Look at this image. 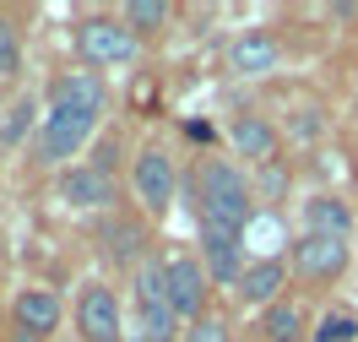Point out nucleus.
<instances>
[{"instance_id":"obj_25","label":"nucleus","mask_w":358,"mask_h":342,"mask_svg":"<svg viewBox=\"0 0 358 342\" xmlns=\"http://www.w3.org/2000/svg\"><path fill=\"white\" fill-rule=\"evenodd\" d=\"M82 163H92L98 174H114V169H120V136H103V141H98V147H92ZM114 180H120V174H114Z\"/></svg>"},{"instance_id":"obj_10","label":"nucleus","mask_w":358,"mask_h":342,"mask_svg":"<svg viewBox=\"0 0 358 342\" xmlns=\"http://www.w3.org/2000/svg\"><path fill=\"white\" fill-rule=\"evenodd\" d=\"M201 228V266L206 277H212V288H239V277H245L250 266V245H245V234H234V228H217V223H196Z\"/></svg>"},{"instance_id":"obj_22","label":"nucleus","mask_w":358,"mask_h":342,"mask_svg":"<svg viewBox=\"0 0 358 342\" xmlns=\"http://www.w3.org/2000/svg\"><path fill=\"white\" fill-rule=\"evenodd\" d=\"M320 131H326V114H320V104H293L288 109V125H282V141H299V147H310V141H320Z\"/></svg>"},{"instance_id":"obj_21","label":"nucleus","mask_w":358,"mask_h":342,"mask_svg":"<svg viewBox=\"0 0 358 342\" xmlns=\"http://www.w3.org/2000/svg\"><path fill=\"white\" fill-rule=\"evenodd\" d=\"M310 342H358V310L353 304H326L310 320Z\"/></svg>"},{"instance_id":"obj_26","label":"nucleus","mask_w":358,"mask_h":342,"mask_svg":"<svg viewBox=\"0 0 358 342\" xmlns=\"http://www.w3.org/2000/svg\"><path fill=\"white\" fill-rule=\"evenodd\" d=\"M6 342H49V337H38V332H27V326H6Z\"/></svg>"},{"instance_id":"obj_3","label":"nucleus","mask_w":358,"mask_h":342,"mask_svg":"<svg viewBox=\"0 0 358 342\" xmlns=\"http://www.w3.org/2000/svg\"><path fill=\"white\" fill-rule=\"evenodd\" d=\"M179 185H185L179 180V163H174V152H169L163 141L136 147V158H131V201L141 206V218H169Z\"/></svg>"},{"instance_id":"obj_1","label":"nucleus","mask_w":358,"mask_h":342,"mask_svg":"<svg viewBox=\"0 0 358 342\" xmlns=\"http://www.w3.org/2000/svg\"><path fill=\"white\" fill-rule=\"evenodd\" d=\"M179 190L196 206V223H217V228H234V234H250V223H255V185L234 158L201 152Z\"/></svg>"},{"instance_id":"obj_7","label":"nucleus","mask_w":358,"mask_h":342,"mask_svg":"<svg viewBox=\"0 0 358 342\" xmlns=\"http://www.w3.org/2000/svg\"><path fill=\"white\" fill-rule=\"evenodd\" d=\"M353 266V245L348 239H320V234H293L288 245V272L304 288H326Z\"/></svg>"},{"instance_id":"obj_11","label":"nucleus","mask_w":358,"mask_h":342,"mask_svg":"<svg viewBox=\"0 0 358 342\" xmlns=\"http://www.w3.org/2000/svg\"><path fill=\"white\" fill-rule=\"evenodd\" d=\"M55 196L66 206H76V212H120V180L114 174H98L92 163H71V169H60V180H55Z\"/></svg>"},{"instance_id":"obj_2","label":"nucleus","mask_w":358,"mask_h":342,"mask_svg":"<svg viewBox=\"0 0 358 342\" xmlns=\"http://www.w3.org/2000/svg\"><path fill=\"white\" fill-rule=\"evenodd\" d=\"M71 44H76V55H82L87 71H120V66H136V60H141V38H136L120 17H103V11L82 17L76 33H71Z\"/></svg>"},{"instance_id":"obj_19","label":"nucleus","mask_w":358,"mask_h":342,"mask_svg":"<svg viewBox=\"0 0 358 342\" xmlns=\"http://www.w3.org/2000/svg\"><path fill=\"white\" fill-rule=\"evenodd\" d=\"M120 22L131 27L136 38H157L163 27H174V6L169 0H125L120 6Z\"/></svg>"},{"instance_id":"obj_15","label":"nucleus","mask_w":358,"mask_h":342,"mask_svg":"<svg viewBox=\"0 0 358 342\" xmlns=\"http://www.w3.org/2000/svg\"><path fill=\"white\" fill-rule=\"evenodd\" d=\"M277 66H282V44L271 38V27H245V33L228 44V71H234V76H245V82L271 76Z\"/></svg>"},{"instance_id":"obj_16","label":"nucleus","mask_w":358,"mask_h":342,"mask_svg":"<svg viewBox=\"0 0 358 342\" xmlns=\"http://www.w3.org/2000/svg\"><path fill=\"white\" fill-rule=\"evenodd\" d=\"M60 320H66V304H60V294H55V288L27 283V288H17V294H11V326H27V332L49 337V332H60Z\"/></svg>"},{"instance_id":"obj_14","label":"nucleus","mask_w":358,"mask_h":342,"mask_svg":"<svg viewBox=\"0 0 358 342\" xmlns=\"http://www.w3.org/2000/svg\"><path fill=\"white\" fill-rule=\"evenodd\" d=\"M353 201H342L336 190H315L299 201V234H320V239H353Z\"/></svg>"},{"instance_id":"obj_23","label":"nucleus","mask_w":358,"mask_h":342,"mask_svg":"<svg viewBox=\"0 0 358 342\" xmlns=\"http://www.w3.org/2000/svg\"><path fill=\"white\" fill-rule=\"evenodd\" d=\"M179 342H234V320L217 315V310H206L201 320L185 326V337H179Z\"/></svg>"},{"instance_id":"obj_18","label":"nucleus","mask_w":358,"mask_h":342,"mask_svg":"<svg viewBox=\"0 0 358 342\" xmlns=\"http://www.w3.org/2000/svg\"><path fill=\"white\" fill-rule=\"evenodd\" d=\"M261 337L266 342H310V310L304 299H277L271 310H261Z\"/></svg>"},{"instance_id":"obj_12","label":"nucleus","mask_w":358,"mask_h":342,"mask_svg":"<svg viewBox=\"0 0 358 342\" xmlns=\"http://www.w3.org/2000/svg\"><path fill=\"white\" fill-rule=\"evenodd\" d=\"M76 337L82 342H125V310L109 283H87L76 294Z\"/></svg>"},{"instance_id":"obj_6","label":"nucleus","mask_w":358,"mask_h":342,"mask_svg":"<svg viewBox=\"0 0 358 342\" xmlns=\"http://www.w3.org/2000/svg\"><path fill=\"white\" fill-rule=\"evenodd\" d=\"M92 136H98V125L92 120H66V114H44L38 120V131L27 141V152L38 169H71L76 158H87Z\"/></svg>"},{"instance_id":"obj_20","label":"nucleus","mask_w":358,"mask_h":342,"mask_svg":"<svg viewBox=\"0 0 358 342\" xmlns=\"http://www.w3.org/2000/svg\"><path fill=\"white\" fill-rule=\"evenodd\" d=\"M33 131H38V98L33 92H22L11 109L0 114V147L11 152V147H22V141H33Z\"/></svg>"},{"instance_id":"obj_9","label":"nucleus","mask_w":358,"mask_h":342,"mask_svg":"<svg viewBox=\"0 0 358 342\" xmlns=\"http://www.w3.org/2000/svg\"><path fill=\"white\" fill-rule=\"evenodd\" d=\"M228 147H234V158L239 169H271V163H282V125L271 120V114H255V109H239L228 120Z\"/></svg>"},{"instance_id":"obj_13","label":"nucleus","mask_w":358,"mask_h":342,"mask_svg":"<svg viewBox=\"0 0 358 342\" xmlns=\"http://www.w3.org/2000/svg\"><path fill=\"white\" fill-rule=\"evenodd\" d=\"M288 255H255L245 266V277H239V288H234V299L245 304V310H271L277 299H288Z\"/></svg>"},{"instance_id":"obj_17","label":"nucleus","mask_w":358,"mask_h":342,"mask_svg":"<svg viewBox=\"0 0 358 342\" xmlns=\"http://www.w3.org/2000/svg\"><path fill=\"white\" fill-rule=\"evenodd\" d=\"M98 234H103V255H109L114 266H131V272H136V266L147 261V223L131 218L125 206L109 212V218L98 223Z\"/></svg>"},{"instance_id":"obj_4","label":"nucleus","mask_w":358,"mask_h":342,"mask_svg":"<svg viewBox=\"0 0 358 342\" xmlns=\"http://www.w3.org/2000/svg\"><path fill=\"white\" fill-rule=\"evenodd\" d=\"M131 283H136V332H141V342H179L185 337V320L174 315L169 288H163V255L141 261L131 272Z\"/></svg>"},{"instance_id":"obj_8","label":"nucleus","mask_w":358,"mask_h":342,"mask_svg":"<svg viewBox=\"0 0 358 342\" xmlns=\"http://www.w3.org/2000/svg\"><path fill=\"white\" fill-rule=\"evenodd\" d=\"M163 288H169V304H174V315L185 320V326L212 310V277H206V266H201L196 250L163 255Z\"/></svg>"},{"instance_id":"obj_5","label":"nucleus","mask_w":358,"mask_h":342,"mask_svg":"<svg viewBox=\"0 0 358 342\" xmlns=\"http://www.w3.org/2000/svg\"><path fill=\"white\" fill-rule=\"evenodd\" d=\"M109 109V82H103V71H60V76H49L44 87V114H66V120H103Z\"/></svg>"},{"instance_id":"obj_24","label":"nucleus","mask_w":358,"mask_h":342,"mask_svg":"<svg viewBox=\"0 0 358 342\" xmlns=\"http://www.w3.org/2000/svg\"><path fill=\"white\" fill-rule=\"evenodd\" d=\"M17 71H22V33H17V22L0 11V82L17 76Z\"/></svg>"}]
</instances>
